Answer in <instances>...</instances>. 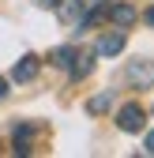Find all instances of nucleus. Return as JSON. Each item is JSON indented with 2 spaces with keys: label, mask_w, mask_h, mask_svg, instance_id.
<instances>
[{
  "label": "nucleus",
  "mask_w": 154,
  "mask_h": 158,
  "mask_svg": "<svg viewBox=\"0 0 154 158\" xmlns=\"http://www.w3.org/2000/svg\"><path fill=\"white\" fill-rule=\"evenodd\" d=\"M34 75H38V56H19L15 68H11V79L15 83H30Z\"/></svg>",
  "instance_id": "4"
},
{
  "label": "nucleus",
  "mask_w": 154,
  "mask_h": 158,
  "mask_svg": "<svg viewBox=\"0 0 154 158\" xmlns=\"http://www.w3.org/2000/svg\"><path fill=\"white\" fill-rule=\"evenodd\" d=\"M4 98H8V83H4V79H0V102H4Z\"/></svg>",
  "instance_id": "12"
},
{
  "label": "nucleus",
  "mask_w": 154,
  "mask_h": 158,
  "mask_svg": "<svg viewBox=\"0 0 154 158\" xmlns=\"http://www.w3.org/2000/svg\"><path fill=\"white\" fill-rule=\"evenodd\" d=\"M147 151H150V154H154V132H150V135H147Z\"/></svg>",
  "instance_id": "13"
},
{
  "label": "nucleus",
  "mask_w": 154,
  "mask_h": 158,
  "mask_svg": "<svg viewBox=\"0 0 154 158\" xmlns=\"http://www.w3.org/2000/svg\"><path fill=\"white\" fill-rule=\"evenodd\" d=\"M71 56H75V49H71V45H60V49L53 53V64H60V68H68V64H71Z\"/></svg>",
  "instance_id": "10"
},
{
  "label": "nucleus",
  "mask_w": 154,
  "mask_h": 158,
  "mask_svg": "<svg viewBox=\"0 0 154 158\" xmlns=\"http://www.w3.org/2000/svg\"><path fill=\"white\" fill-rule=\"evenodd\" d=\"M124 49V34H102L98 38V56H117Z\"/></svg>",
  "instance_id": "6"
},
{
  "label": "nucleus",
  "mask_w": 154,
  "mask_h": 158,
  "mask_svg": "<svg viewBox=\"0 0 154 158\" xmlns=\"http://www.w3.org/2000/svg\"><path fill=\"white\" fill-rule=\"evenodd\" d=\"M60 4V15H64V23H79V15H83V0H56Z\"/></svg>",
  "instance_id": "8"
},
{
  "label": "nucleus",
  "mask_w": 154,
  "mask_h": 158,
  "mask_svg": "<svg viewBox=\"0 0 154 158\" xmlns=\"http://www.w3.org/2000/svg\"><path fill=\"white\" fill-rule=\"evenodd\" d=\"M147 23H150V27H154V4H150V8H147Z\"/></svg>",
  "instance_id": "14"
},
{
  "label": "nucleus",
  "mask_w": 154,
  "mask_h": 158,
  "mask_svg": "<svg viewBox=\"0 0 154 158\" xmlns=\"http://www.w3.org/2000/svg\"><path fill=\"white\" fill-rule=\"evenodd\" d=\"M113 102H117V98H113V90H102V94H94L90 102H87V113H105V109H113Z\"/></svg>",
  "instance_id": "7"
},
{
  "label": "nucleus",
  "mask_w": 154,
  "mask_h": 158,
  "mask_svg": "<svg viewBox=\"0 0 154 158\" xmlns=\"http://www.w3.org/2000/svg\"><path fill=\"white\" fill-rule=\"evenodd\" d=\"M30 135H34V132H30L26 124L15 128V154H26V151H30Z\"/></svg>",
  "instance_id": "9"
},
{
  "label": "nucleus",
  "mask_w": 154,
  "mask_h": 158,
  "mask_svg": "<svg viewBox=\"0 0 154 158\" xmlns=\"http://www.w3.org/2000/svg\"><path fill=\"white\" fill-rule=\"evenodd\" d=\"M117 124H120V132H143V124H147L143 106H124L120 117H117Z\"/></svg>",
  "instance_id": "1"
},
{
  "label": "nucleus",
  "mask_w": 154,
  "mask_h": 158,
  "mask_svg": "<svg viewBox=\"0 0 154 158\" xmlns=\"http://www.w3.org/2000/svg\"><path fill=\"white\" fill-rule=\"evenodd\" d=\"M38 8H56V0H34Z\"/></svg>",
  "instance_id": "11"
},
{
  "label": "nucleus",
  "mask_w": 154,
  "mask_h": 158,
  "mask_svg": "<svg viewBox=\"0 0 154 158\" xmlns=\"http://www.w3.org/2000/svg\"><path fill=\"white\" fill-rule=\"evenodd\" d=\"M105 19H113V27H132L139 19V11L132 8V4H113L109 11H105Z\"/></svg>",
  "instance_id": "3"
},
{
  "label": "nucleus",
  "mask_w": 154,
  "mask_h": 158,
  "mask_svg": "<svg viewBox=\"0 0 154 158\" xmlns=\"http://www.w3.org/2000/svg\"><path fill=\"white\" fill-rule=\"evenodd\" d=\"M128 79L136 87H154V64L150 60H132L128 64Z\"/></svg>",
  "instance_id": "2"
},
{
  "label": "nucleus",
  "mask_w": 154,
  "mask_h": 158,
  "mask_svg": "<svg viewBox=\"0 0 154 158\" xmlns=\"http://www.w3.org/2000/svg\"><path fill=\"white\" fill-rule=\"evenodd\" d=\"M90 68H94V56H90V53H83V49H75L71 64H68L71 79H87V75H90Z\"/></svg>",
  "instance_id": "5"
}]
</instances>
